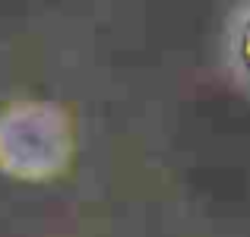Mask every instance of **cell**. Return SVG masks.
Returning a JSON list of instances; mask_svg holds the SVG:
<instances>
[{
	"instance_id": "6da1fadb",
	"label": "cell",
	"mask_w": 250,
	"mask_h": 237,
	"mask_svg": "<svg viewBox=\"0 0 250 237\" xmlns=\"http://www.w3.org/2000/svg\"><path fill=\"white\" fill-rule=\"evenodd\" d=\"M222 63L225 73L244 95H250V3L231 10L222 35Z\"/></svg>"
}]
</instances>
